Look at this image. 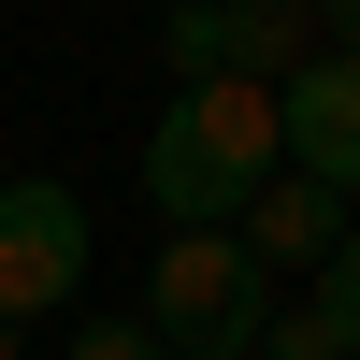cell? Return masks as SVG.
Masks as SVG:
<instances>
[{
    "mask_svg": "<svg viewBox=\"0 0 360 360\" xmlns=\"http://www.w3.org/2000/svg\"><path fill=\"white\" fill-rule=\"evenodd\" d=\"M231 245H245L259 274H332V245H346V202H332V188H303V173H274V188L231 217Z\"/></svg>",
    "mask_w": 360,
    "mask_h": 360,
    "instance_id": "6",
    "label": "cell"
},
{
    "mask_svg": "<svg viewBox=\"0 0 360 360\" xmlns=\"http://www.w3.org/2000/svg\"><path fill=\"white\" fill-rule=\"evenodd\" d=\"M144 332H159L173 360H259V332H274V274H259L231 231H159Z\"/></svg>",
    "mask_w": 360,
    "mask_h": 360,
    "instance_id": "2",
    "label": "cell"
},
{
    "mask_svg": "<svg viewBox=\"0 0 360 360\" xmlns=\"http://www.w3.org/2000/svg\"><path fill=\"white\" fill-rule=\"evenodd\" d=\"M72 360H173V346L144 332V317H101V332H72Z\"/></svg>",
    "mask_w": 360,
    "mask_h": 360,
    "instance_id": "8",
    "label": "cell"
},
{
    "mask_svg": "<svg viewBox=\"0 0 360 360\" xmlns=\"http://www.w3.org/2000/svg\"><path fill=\"white\" fill-rule=\"evenodd\" d=\"M173 86H288L317 58V0H202V15L159 29Z\"/></svg>",
    "mask_w": 360,
    "mask_h": 360,
    "instance_id": "3",
    "label": "cell"
},
{
    "mask_svg": "<svg viewBox=\"0 0 360 360\" xmlns=\"http://www.w3.org/2000/svg\"><path fill=\"white\" fill-rule=\"evenodd\" d=\"M274 173H288L274 86H173V115L144 130V202H159L173 231H231Z\"/></svg>",
    "mask_w": 360,
    "mask_h": 360,
    "instance_id": "1",
    "label": "cell"
},
{
    "mask_svg": "<svg viewBox=\"0 0 360 360\" xmlns=\"http://www.w3.org/2000/svg\"><path fill=\"white\" fill-rule=\"evenodd\" d=\"M72 288H86V202L58 173H15L0 188V332L15 317H58Z\"/></svg>",
    "mask_w": 360,
    "mask_h": 360,
    "instance_id": "4",
    "label": "cell"
},
{
    "mask_svg": "<svg viewBox=\"0 0 360 360\" xmlns=\"http://www.w3.org/2000/svg\"><path fill=\"white\" fill-rule=\"evenodd\" d=\"M274 130H288V173H303V188L360 202V58H303V72L274 86Z\"/></svg>",
    "mask_w": 360,
    "mask_h": 360,
    "instance_id": "5",
    "label": "cell"
},
{
    "mask_svg": "<svg viewBox=\"0 0 360 360\" xmlns=\"http://www.w3.org/2000/svg\"><path fill=\"white\" fill-rule=\"evenodd\" d=\"M317 317H332V332H346V360H360V231L332 245V274H317Z\"/></svg>",
    "mask_w": 360,
    "mask_h": 360,
    "instance_id": "7",
    "label": "cell"
},
{
    "mask_svg": "<svg viewBox=\"0 0 360 360\" xmlns=\"http://www.w3.org/2000/svg\"><path fill=\"white\" fill-rule=\"evenodd\" d=\"M0 360H15V332H0Z\"/></svg>",
    "mask_w": 360,
    "mask_h": 360,
    "instance_id": "9",
    "label": "cell"
}]
</instances>
